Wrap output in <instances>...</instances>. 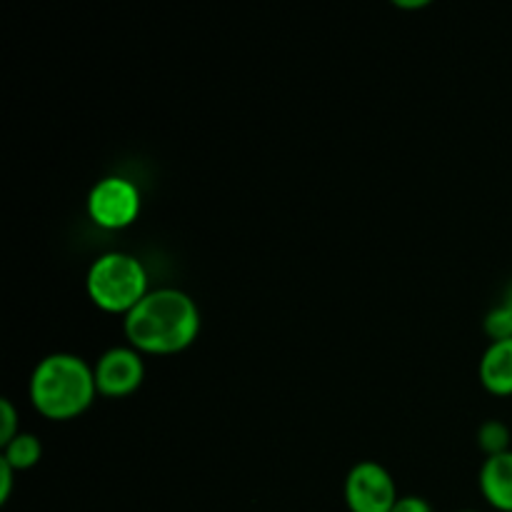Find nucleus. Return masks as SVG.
<instances>
[{"label": "nucleus", "mask_w": 512, "mask_h": 512, "mask_svg": "<svg viewBox=\"0 0 512 512\" xmlns=\"http://www.w3.org/2000/svg\"><path fill=\"white\" fill-rule=\"evenodd\" d=\"M18 433V410L8 398H3L0 400V445H8Z\"/></svg>", "instance_id": "f8f14e48"}, {"label": "nucleus", "mask_w": 512, "mask_h": 512, "mask_svg": "<svg viewBox=\"0 0 512 512\" xmlns=\"http://www.w3.org/2000/svg\"><path fill=\"white\" fill-rule=\"evenodd\" d=\"M390 512H433V508H430L428 500L420 498V495H400L398 503L393 505Z\"/></svg>", "instance_id": "ddd939ff"}, {"label": "nucleus", "mask_w": 512, "mask_h": 512, "mask_svg": "<svg viewBox=\"0 0 512 512\" xmlns=\"http://www.w3.org/2000/svg\"><path fill=\"white\" fill-rule=\"evenodd\" d=\"M85 293L98 310L125 318L150 293L148 270L135 255L110 250L90 263Z\"/></svg>", "instance_id": "7ed1b4c3"}, {"label": "nucleus", "mask_w": 512, "mask_h": 512, "mask_svg": "<svg viewBox=\"0 0 512 512\" xmlns=\"http://www.w3.org/2000/svg\"><path fill=\"white\" fill-rule=\"evenodd\" d=\"M395 5H398V8H405V10H408V8L415 10V8H425L428 3H425V0H420V3H418V0H415V3H403V0H398Z\"/></svg>", "instance_id": "2eb2a0df"}, {"label": "nucleus", "mask_w": 512, "mask_h": 512, "mask_svg": "<svg viewBox=\"0 0 512 512\" xmlns=\"http://www.w3.org/2000/svg\"><path fill=\"white\" fill-rule=\"evenodd\" d=\"M143 193L133 180L123 175H105L90 188L85 210L88 218L103 230H123L138 220Z\"/></svg>", "instance_id": "20e7f679"}, {"label": "nucleus", "mask_w": 512, "mask_h": 512, "mask_svg": "<svg viewBox=\"0 0 512 512\" xmlns=\"http://www.w3.org/2000/svg\"><path fill=\"white\" fill-rule=\"evenodd\" d=\"M480 385L495 398L512 395V340H498L485 348L478 365Z\"/></svg>", "instance_id": "6e6552de"}, {"label": "nucleus", "mask_w": 512, "mask_h": 512, "mask_svg": "<svg viewBox=\"0 0 512 512\" xmlns=\"http://www.w3.org/2000/svg\"><path fill=\"white\" fill-rule=\"evenodd\" d=\"M485 503L498 512H512V450L485 458L478 473Z\"/></svg>", "instance_id": "0eeeda50"}, {"label": "nucleus", "mask_w": 512, "mask_h": 512, "mask_svg": "<svg viewBox=\"0 0 512 512\" xmlns=\"http://www.w3.org/2000/svg\"><path fill=\"white\" fill-rule=\"evenodd\" d=\"M93 365L73 353H50L35 365L28 383V400L40 418L50 423H68L80 418L93 405Z\"/></svg>", "instance_id": "f03ea898"}, {"label": "nucleus", "mask_w": 512, "mask_h": 512, "mask_svg": "<svg viewBox=\"0 0 512 512\" xmlns=\"http://www.w3.org/2000/svg\"><path fill=\"white\" fill-rule=\"evenodd\" d=\"M343 498L350 512H390L400 495L388 468L375 460H360L345 475Z\"/></svg>", "instance_id": "39448f33"}, {"label": "nucleus", "mask_w": 512, "mask_h": 512, "mask_svg": "<svg viewBox=\"0 0 512 512\" xmlns=\"http://www.w3.org/2000/svg\"><path fill=\"white\" fill-rule=\"evenodd\" d=\"M95 388L98 395L110 400H120L133 395L145 380V360L130 345H115L108 348L93 365Z\"/></svg>", "instance_id": "423d86ee"}, {"label": "nucleus", "mask_w": 512, "mask_h": 512, "mask_svg": "<svg viewBox=\"0 0 512 512\" xmlns=\"http://www.w3.org/2000/svg\"><path fill=\"white\" fill-rule=\"evenodd\" d=\"M512 443V433L503 420H485L478 428V448L483 450L485 458H493V455L508 453Z\"/></svg>", "instance_id": "9d476101"}, {"label": "nucleus", "mask_w": 512, "mask_h": 512, "mask_svg": "<svg viewBox=\"0 0 512 512\" xmlns=\"http://www.w3.org/2000/svg\"><path fill=\"white\" fill-rule=\"evenodd\" d=\"M483 330L490 338V343L498 340H512V310L505 303L495 305L483 320Z\"/></svg>", "instance_id": "9b49d317"}, {"label": "nucleus", "mask_w": 512, "mask_h": 512, "mask_svg": "<svg viewBox=\"0 0 512 512\" xmlns=\"http://www.w3.org/2000/svg\"><path fill=\"white\" fill-rule=\"evenodd\" d=\"M503 303L508 305V308L512 310V285H510V288H508V293H505V300H503Z\"/></svg>", "instance_id": "dca6fc26"}, {"label": "nucleus", "mask_w": 512, "mask_h": 512, "mask_svg": "<svg viewBox=\"0 0 512 512\" xmlns=\"http://www.w3.org/2000/svg\"><path fill=\"white\" fill-rule=\"evenodd\" d=\"M458 512H480V510H458Z\"/></svg>", "instance_id": "f3484780"}, {"label": "nucleus", "mask_w": 512, "mask_h": 512, "mask_svg": "<svg viewBox=\"0 0 512 512\" xmlns=\"http://www.w3.org/2000/svg\"><path fill=\"white\" fill-rule=\"evenodd\" d=\"M40 458H43V445H40V440L33 433H23V430L8 445H3V455H0V460H5L15 473L35 468L40 463Z\"/></svg>", "instance_id": "1a4fd4ad"}, {"label": "nucleus", "mask_w": 512, "mask_h": 512, "mask_svg": "<svg viewBox=\"0 0 512 512\" xmlns=\"http://www.w3.org/2000/svg\"><path fill=\"white\" fill-rule=\"evenodd\" d=\"M13 478L15 470L10 468L5 460H0V505H5L10 500V493H13Z\"/></svg>", "instance_id": "4468645a"}, {"label": "nucleus", "mask_w": 512, "mask_h": 512, "mask_svg": "<svg viewBox=\"0 0 512 512\" xmlns=\"http://www.w3.org/2000/svg\"><path fill=\"white\" fill-rule=\"evenodd\" d=\"M200 308L185 290H150L123 318L130 348L143 355H178L200 335Z\"/></svg>", "instance_id": "f257e3e1"}]
</instances>
